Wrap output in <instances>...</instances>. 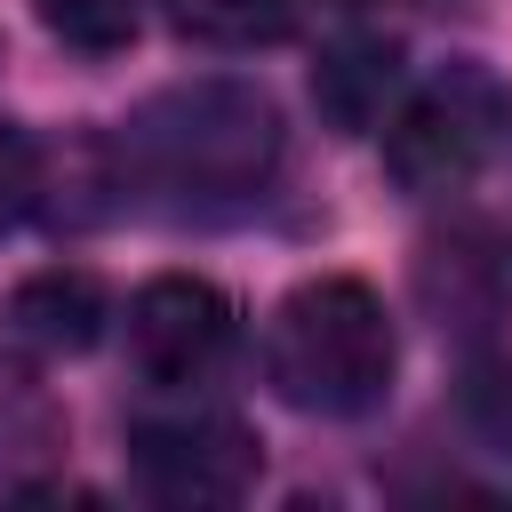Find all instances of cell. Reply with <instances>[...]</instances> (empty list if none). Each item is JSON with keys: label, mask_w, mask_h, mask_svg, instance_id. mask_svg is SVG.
Segmentation results:
<instances>
[{"label": "cell", "mask_w": 512, "mask_h": 512, "mask_svg": "<svg viewBox=\"0 0 512 512\" xmlns=\"http://www.w3.org/2000/svg\"><path fill=\"white\" fill-rule=\"evenodd\" d=\"M32 208H40V144L16 120H0V232H16Z\"/></svg>", "instance_id": "12"}, {"label": "cell", "mask_w": 512, "mask_h": 512, "mask_svg": "<svg viewBox=\"0 0 512 512\" xmlns=\"http://www.w3.org/2000/svg\"><path fill=\"white\" fill-rule=\"evenodd\" d=\"M512 144V80L488 64H440L384 112V176L416 200L464 192Z\"/></svg>", "instance_id": "3"}, {"label": "cell", "mask_w": 512, "mask_h": 512, "mask_svg": "<svg viewBox=\"0 0 512 512\" xmlns=\"http://www.w3.org/2000/svg\"><path fill=\"white\" fill-rule=\"evenodd\" d=\"M104 320H112V304H104L96 272H72V264L32 272V280L8 296V336H16L24 352H40V360L88 352V344L104 336Z\"/></svg>", "instance_id": "6"}, {"label": "cell", "mask_w": 512, "mask_h": 512, "mask_svg": "<svg viewBox=\"0 0 512 512\" xmlns=\"http://www.w3.org/2000/svg\"><path fill=\"white\" fill-rule=\"evenodd\" d=\"M128 368L152 384V392H200L224 360H232V296L200 272H160L128 296Z\"/></svg>", "instance_id": "5"}, {"label": "cell", "mask_w": 512, "mask_h": 512, "mask_svg": "<svg viewBox=\"0 0 512 512\" xmlns=\"http://www.w3.org/2000/svg\"><path fill=\"white\" fill-rule=\"evenodd\" d=\"M280 112L264 88L248 80H184L160 88L152 104H136L112 136V168L120 192L160 208V216H240L272 192L280 176Z\"/></svg>", "instance_id": "1"}, {"label": "cell", "mask_w": 512, "mask_h": 512, "mask_svg": "<svg viewBox=\"0 0 512 512\" xmlns=\"http://www.w3.org/2000/svg\"><path fill=\"white\" fill-rule=\"evenodd\" d=\"M400 336L368 280H304L264 328V376L304 416H368L392 392Z\"/></svg>", "instance_id": "2"}, {"label": "cell", "mask_w": 512, "mask_h": 512, "mask_svg": "<svg viewBox=\"0 0 512 512\" xmlns=\"http://www.w3.org/2000/svg\"><path fill=\"white\" fill-rule=\"evenodd\" d=\"M464 424L496 456H512V344H496V352H480L464 368Z\"/></svg>", "instance_id": "11"}, {"label": "cell", "mask_w": 512, "mask_h": 512, "mask_svg": "<svg viewBox=\"0 0 512 512\" xmlns=\"http://www.w3.org/2000/svg\"><path fill=\"white\" fill-rule=\"evenodd\" d=\"M336 8H368V0H336Z\"/></svg>", "instance_id": "13"}, {"label": "cell", "mask_w": 512, "mask_h": 512, "mask_svg": "<svg viewBox=\"0 0 512 512\" xmlns=\"http://www.w3.org/2000/svg\"><path fill=\"white\" fill-rule=\"evenodd\" d=\"M40 24L80 56H120L144 32V0H40Z\"/></svg>", "instance_id": "10"}, {"label": "cell", "mask_w": 512, "mask_h": 512, "mask_svg": "<svg viewBox=\"0 0 512 512\" xmlns=\"http://www.w3.org/2000/svg\"><path fill=\"white\" fill-rule=\"evenodd\" d=\"M168 408L128 416V472L152 504L200 512V504H240L256 488V432L232 408H208L192 392H160Z\"/></svg>", "instance_id": "4"}, {"label": "cell", "mask_w": 512, "mask_h": 512, "mask_svg": "<svg viewBox=\"0 0 512 512\" xmlns=\"http://www.w3.org/2000/svg\"><path fill=\"white\" fill-rule=\"evenodd\" d=\"M392 96H400V48L392 40H336L328 56H320V72H312V104H320V120L336 128V136H368L384 112H392Z\"/></svg>", "instance_id": "7"}, {"label": "cell", "mask_w": 512, "mask_h": 512, "mask_svg": "<svg viewBox=\"0 0 512 512\" xmlns=\"http://www.w3.org/2000/svg\"><path fill=\"white\" fill-rule=\"evenodd\" d=\"M56 456V408L40 400V384L0 376V496L32 488V464Z\"/></svg>", "instance_id": "9"}, {"label": "cell", "mask_w": 512, "mask_h": 512, "mask_svg": "<svg viewBox=\"0 0 512 512\" xmlns=\"http://www.w3.org/2000/svg\"><path fill=\"white\" fill-rule=\"evenodd\" d=\"M176 32L200 48H272L296 24V0H168Z\"/></svg>", "instance_id": "8"}]
</instances>
